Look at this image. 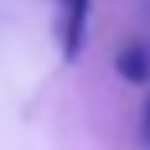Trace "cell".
I'll return each mask as SVG.
<instances>
[{
  "instance_id": "cell-1",
  "label": "cell",
  "mask_w": 150,
  "mask_h": 150,
  "mask_svg": "<svg viewBox=\"0 0 150 150\" xmlns=\"http://www.w3.org/2000/svg\"><path fill=\"white\" fill-rule=\"evenodd\" d=\"M57 4H60V47L67 60H74L87 40L90 0H57Z\"/></svg>"
},
{
  "instance_id": "cell-2",
  "label": "cell",
  "mask_w": 150,
  "mask_h": 150,
  "mask_svg": "<svg viewBox=\"0 0 150 150\" xmlns=\"http://www.w3.org/2000/svg\"><path fill=\"white\" fill-rule=\"evenodd\" d=\"M117 74L123 80H130V83H144L150 77V54H147V47H140V43L123 47L117 54Z\"/></svg>"
},
{
  "instance_id": "cell-3",
  "label": "cell",
  "mask_w": 150,
  "mask_h": 150,
  "mask_svg": "<svg viewBox=\"0 0 150 150\" xmlns=\"http://www.w3.org/2000/svg\"><path fill=\"white\" fill-rule=\"evenodd\" d=\"M144 130H147V137H150V103H147V113H144Z\"/></svg>"
}]
</instances>
